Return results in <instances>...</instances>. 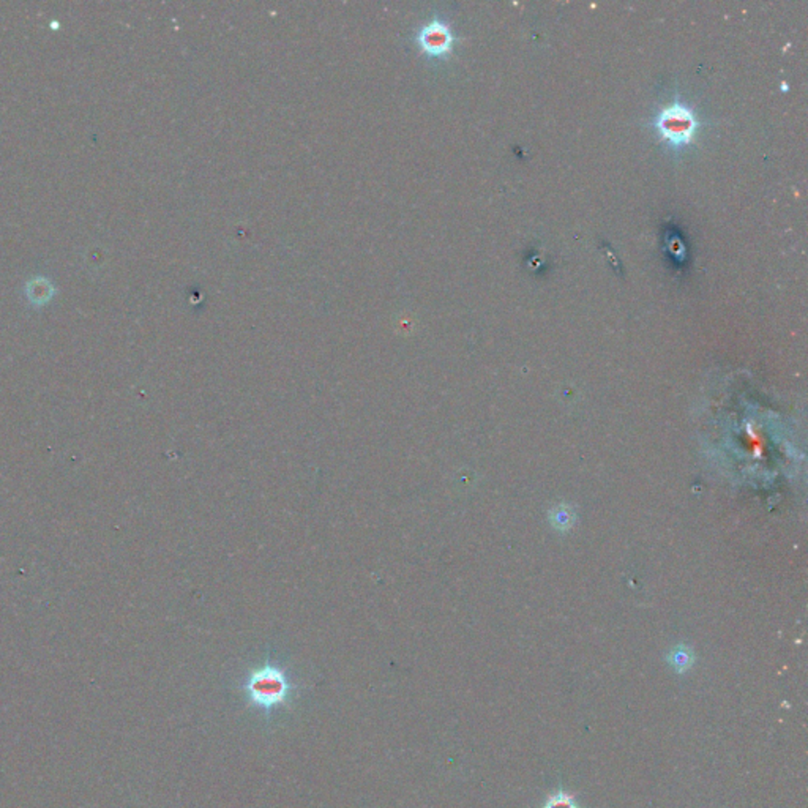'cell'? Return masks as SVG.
Instances as JSON below:
<instances>
[{"label": "cell", "instance_id": "cell-5", "mask_svg": "<svg viewBox=\"0 0 808 808\" xmlns=\"http://www.w3.org/2000/svg\"><path fill=\"white\" fill-rule=\"evenodd\" d=\"M668 664L674 668L676 673L683 674V673H687L695 664V654L690 649L689 645H676L674 649H671L670 655H668Z\"/></svg>", "mask_w": 808, "mask_h": 808}, {"label": "cell", "instance_id": "cell-3", "mask_svg": "<svg viewBox=\"0 0 808 808\" xmlns=\"http://www.w3.org/2000/svg\"><path fill=\"white\" fill-rule=\"evenodd\" d=\"M413 40L420 52H423L425 56L444 59L450 56L453 46L457 43V35L442 16L434 14L417 27Z\"/></svg>", "mask_w": 808, "mask_h": 808}, {"label": "cell", "instance_id": "cell-4", "mask_svg": "<svg viewBox=\"0 0 808 808\" xmlns=\"http://www.w3.org/2000/svg\"><path fill=\"white\" fill-rule=\"evenodd\" d=\"M575 521L577 514L569 504H559L550 512V523L559 533L571 531V527L575 526Z\"/></svg>", "mask_w": 808, "mask_h": 808}, {"label": "cell", "instance_id": "cell-2", "mask_svg": "<svg viewBox=\"0 0 808 808\" xmlns=\"http://www.w3.org/2000/svg\"><path fill=\"white\" fill-rule=\"evenodd\" d=\"M657 132L671 147H683L692 143L698 130L695 113L681 101L664 107L655 119Z\"/></svg>", "mask_w": 808, "mask_h": 808}, {"label": "cell", "instance_id": "cell-6", "mask_svg": "<svg viewBox=\"0 0 808 808\" xmlns=\"http://www.w3.org/2000/svg\"><path fill=\"white\" fill-rule=\"evenodd\" d=\"M543 808H581L580 807V803H577V799L569 794V793H565L564 790H558L556 793H553L546 799L545 805Z\"/></svg>", "mask_w": 808, "mask_h": 808}, {"label": "cell", "instance_id": "cell-1", "mask_svg": "<svg viewBox=\"0 0 808 808\" xmlns=\"http://www.w3.org/2000/svg\"><path fill=\"white\" fill-rule=\"evenodd\" d=\"M248 702L270 714L274 709L288 704L294 685L282 666L267 664L251 671L244 685Z\"/></svg>", "mask_w": 808, "mask_h": 808}]
</instances>
